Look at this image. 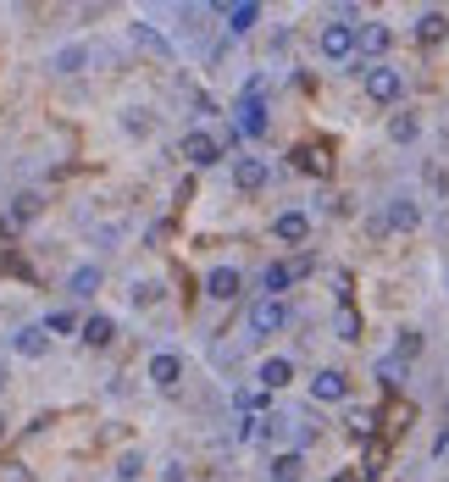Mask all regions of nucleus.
<instances>
[{
  "mask_svg": "<svg viewBox=\"0 0 449 482\" xmlns=\"http://www.w3.org/2000/svg\"><path fill=\"white\" fill-rule=\"evenodd\" d=\"M272 233H278L283 244H305V239H311V217H305V211H278Z\"/></svg>",
  "mask_w": 449,
  "mask_h": 482,
  "instance_id": "nucleus-12",
  "label": "nucleus"
},
{
  "mask_svg": "<svg viewBox=\"0 0 449 482\" xmlns=\"http://www.w3.org/2000/svg\"><path fill=\"white\" fill-rule=\"evenodd\" d=\"M416 39H422V45H438V39H449V17H444V11H422V17H416Z\"/></svg>",
  "mask_w": 449,
  "mask_h": 482,
  "instance_id": "nucleus-15",
  "label": "nucleus"
},
{
  "mask_svg": "<svg viewBox=\"0 0 449 482\" xmlns=\"http://www.w3.org/2000/svg\"><path fill=\"white\" fill-rule=\"evenodd\" d=\"M0 383H6V366H0Z\"/></svg>",
  "mask_w": 449,
  "mask_h": 482,
  "instance_id": "nucleus-37",
  "label": "nucleus"
},
{
  "mask_svg": "<svg viewBox=\"0 0 449 482\" xmlns=\"http://www.w3.org/2000/svg\"><path fill=\"white\" fill-rule=\"evenodd\" d=\"M366 100H372V106H400L405 100V73L389 67V61L366 67Z\"/></svg>",
  "mask_w": 449,
  "mask_h": 482,
  "instance_id": "nucleus-2",
  "label": "nucleus"
},
{
  "mask_svg": "<svg viewBox=\"0 0 449 482\" xmlns=\"http://www.w3.org/2000/svg\"><path fill=\"white\" fill-rule=\"evenodd\" d=\"M267 178H272V172H267V161H261V156H239V161H233V183L244 188V195L267 188Z\"/></svg>",
  "mask_w": 449,
  "mask_h": 482,
  "instance_id": "nucleus-11",
  "label": "nucleus"
},
{
  "mask_svg": "<svg viewBox=\"0 0 449 482\" xmlns=\"http://www.w3.org/2000/svg\"><path fill=\"white\" fill-rule=\"evenodd\" d=\"M0 482H28V471L23 466H6V471H0Z\"/></svg>",
  "mask_w": 449,
  "mask_h": 482,
  "instance_id": "nucleus-35",
  "label": "nucleus"
},
{
  "mask_svg": "<svg viewBox=\"0 0 449 482\" xmlns=\"http://www.w3.org/2000/svg\"><path fill=\"white\" fill-rule=\"evenodd\" d=\"M0 438H6V410H0Z\"/></svg>",
  "mask_w": 449,
  "mask_h": 482,
  "instance_id": "nucleus-36",
  "label": "nucleus"
},
{
  "mask_svg": "<svg viewBox=\"0 0 449 482\" xmlns=\"http://www.w3.org/2000/svg\"><path fill=\"white\" fill-rule=\"evenodd\" d=\"M139 477H145V455H139V449H122L117 455V482H139Z\"/></svg>",
  "mask_w": 449,
  "mask_h": 482,
  "instance_id": "nucleus-22",
  "label": "nucleus"
},
{
  "mask_svg": "<svg viewBox=\"0 0 449 482\" xmlns=\"http://www.w3.org/2000/svg\"><path fill=\"white\" fill-rule=\"evenodd\" d=\"M377 383H383V388L405 383V361H400V355H383V361H377Z\"/></svg>",
  "mask_w": 449,
  "mask_h": 482,
  "instance_id": "nucleus-26",
  "label": "nucleus"
},
{
  "mask_svg": "<svg viewBox=\"0 0 449 482\" xmlns=\"http://www.w3.org/2000/svg\"><path fill=\"white\" fill-rule=\"evenodd\" d=\"M84 61H89V45H67L56 50V73H84Z\"/></svg>",
  "mask_w": 449,
  "mask_h": 482,
  "instance_id": "nucleus-23",
  "label": "nucleus"
},
{
  "mask_svg": "<svg viewBox=\"0 0 449 482\" xmlns=\"http://www.w3.org/2000/svg\"><path fill=\"white\" fill-rule=\"evenodd\" d=\"M45 349H50L45 322H39V327H17V333H11V355H23V361H39Z\"/></svg>",
  "mask_w": 449,
  "mask_h": 482,
  "instance_id": "nucleus-10",
  "label": "nucleus"
},
{
  "mask_svg": "<svg viewBox=\"0 0 449 482\" xmlns=\"http://www.w3.org/2000/svg\"><path fill=\"white\" fill-rule=\"evenodd\" d=\"M316 50H322V61H333V67H350L355 50H361V28L350 23V17H333V23H322Z\"/></svg>",
  "mask_w": 449,
  "mask_h": 482,
  "instance_id": "nucleus-1",
  "label": "nucleus"
},
{
  "mask_svg": "<svg viewBox=\"0 0 449 482\" xmlns=\"http://www.w3.org/2000/svg\"><path fill=\"white\" fill-rule=\"evenodd\" d=\"M272 482H305V455L300 449H278L272 455Z\"/></svg>",
  "mask_w": 449,
  "mask_h": 482,
  "instance_id": "nucleus-14",
  "label": "nucleus"
},
{
  "mask_svg": "<svg viewBox=\"0 0 449 482\" xmlns=\"http://www.w3.org/2000/svg\"><path fill=\"white\" fill-rule=\"evenodd\" d=\"M416 134H422V122H416L411 111H394V117H389V139H394V144H411Z\"/></svg>",
  "mask_w": 449,
  "mask_h": 482,
  "instance_id": "nucleus-21",
  "label": "nucleus"
},
{
  "mask_svg": "<svg viewBox=\"0 0 449 482\" xmlns=\"http://www.w3.org/2000/svg\"><path fill=\"white\" fill-rule=\"evenodd\" d=\"M255 383H261V388H267V394H278V388H289V383H294V361H289V355H267V361H261V366H255Z\"/></svg>",
  "mask_w": 449,
  "mask_h": 482,
  "instance_id": "nucleus-7",
  "label": "nucleus"
},
{
  "mask_svg": "<svg viewBox=\"0 0 449 482\" xmlns=\"http://www.w3.org/2000/svg\"><path fill=\"white\" fill-rule=\"evenodd\" d=\"M34 211H39V195H17V200H11V217H17V222H28Z\"/></svg>",
  "mask_w": 449,
  "mask_h": 482,
  "instance_id": "nucleus-30",
  "label": "nucleus"
},
{
  "mask_svg": "<svg viewBox=\"0 0 449 482\" xmlns=\"http://www.w3.org/2000/svg\"><path fill=\"white\" fill-rule=\"evenodd\" d=\"M289 327V305L283 300H255L250 305V333L255 339H272V333H283Z\"/></svg>",
  "mask_w": 449,
  "mask_h": 482,
  "instance_id": "nucleus-4",
  "label": "nucleus"
},
{
  "mask_svg": "<svg viewBox=\"0 0 449 482\" xmlns=\"http://www.w3.org/2000/svg\"><path fill=\"white\" fill-rule=\"evenodd\" d=\"M239 288H244V272L239 266H211L206 272V295L211 300H239Z\"/></svg>",
  "mask_w": 449,
  "mask_h": 482,
  "instance_id": "nucleus-9",
  "label": "nucleus"
},
{
  "mask_svg": "<svg viewBox=\"0 0 449 482\" xmlns=\"http://www.w3.org/2000/svg\"><path fill=\"white\" fill-rule=\"evenodd\" d=\"M233 410H239V416L267 410V388H239V394H233Z\"/></svg>",
  "mask_w": 449,
  "mask_h": 482,
  "instance_id": "nucleus-25",
  "label": "nucleus"
},
{
  "mask_svg": "<svg viewBox=\"0 0 449 482\" xmlns=\"http://www.w3.org/2000/svg\"><path fill=\"white\" fill-rule=\"evenodd\" d=\"M111 339H117V322H111V317H89V322H84V344L106 349Z\"/></svg>",
  "mask_w": 449,
  "mask_h": 482,
  "instance_id": "nucleus-19",
  "label": "nucleus"
},
{
  "mask_svg": "<svg viewBox=\"0 0 449 482\" xmlns=\"http://www.w3.org/2000/svg\"><path fill=\"white\" fill-rule=\"evenodd\" d=\"M311 400L316 405H344V400H350V377H344L339 366H322L311 377Z\"/></svg>",
  "mask_w": 449,
  "mask_h": 482,
  "instance_id": "nucleus-5",
  "label": "nucleus"
},
{
  "mask_svg": "<svg viewBox=\"0 0 449 482\" xmlns=\"http://www.w3.org/2000/svg\"><path fill=\"white\" fill-rule=\"evenodd\" d=\"M294 283V266H283V261H272L267 272H261V288H267V300H283V288Z\"/></svg>",
  "mask_w": 449,
  "mask_h": 482,
  "instance_id": "nucleus-16",
  "label": "nucleus"
},
{
  "mask_svg": "<svg viewBox=\"0 0 449 482\" xmlns=\"http://www.w3.org/2000/svg\"><path fill=\"white\" fill-rule=\"evenodd\" d=\"M222 17H228V34H250L261 23V6H255V0H244V6H228Z\"/></svg>",
  "mask_w": 449,
  "mask_h": 482,
  "instance_id": "nucleus-17",
  "label": "nucleus"
},
{
  "mask_svg": "<svg viewBox=\"0 0 449 482\" xmlns=\"http://www.w3.org/2000/svg\"><path fill=\"white\" fill-rule=\"evenodd\" d=\"M161 482H183V460H167V466H161Z\"/></svg>",
  "mask_w": 449,
  "mask_h": 482,
  "instance_id": "nucleus-34",
  "label": "nucleus"
},
{
  "mask_svg": "<svg viewBox=\"0 0 449 482\" xmlns=\"http://www.w3.org/2000/svg\"><path fill=\"white\" fill-rule=\"evenodd\" d=\"M372 427H377V416L366 410V405H350V432H361V438H366Z\"/></svg>",
  "mask_w": 449,
  "mask_h": 482,
  "instance_id": "nucleus-29",
  "label": "nucleus"
},
{
  "mask_svg": "<svg viewBox=\"0 0 449 482\" xmlns=\"http://www.w3.org/2000/svg\"><path fill=\"white\" fill-rule=\"evenodd\" d=\"M444 460H449V455H444Z\"/></svg>",
  "mask_w": 449,
  "mask_h": 482,
  "instance_id": "nucleus-38",
  "label": "nucleus"
},
{
  "mask_svg": "<svg viewBox=\"0 0 449 482\" xmlns=\"http://www.w3.org/2000/svg\"><path fill=\"white\" fill-rule=\"evenodd\" d=\"M389 45H394V34L383 28V23H366V28H361V50H366V56H389Z\"/></svg>",
  "mask_w": 449,
  "mask_h": 482,
  "instance_id": "nucleus-18",
  "label": "nucleus"
},
{
  "mask_svg": "<svg viewBox=\"0 0 449 482\" xmlns=\"http://www.w3.org/2000/svg\"><path fill=\"white\" fill-rule=\"evenodd\" d=\"M122 122H128V134H150L156 128V122H145V111H139V106H128V117H122Z\"/></svg>",
  "mask_w": 449,
  "mask_h": 482,
  "instance_id": "nucleus-32",
  "label": "nucleus"
},
{
  "mask_svg": "<svg viewBox=\"0 0 449 482\" xmlns=\"http://www.w3.org/2000/svg\"><path fill=\"white\" fill-rule=\"evenodd\" d=\"M150 383L172 394V388L183 383V355H172V349H156V355H150Z\"/></svg>",
  "mask_w": 449,
  "mask_h": 482,
  "instance_id": "nucleus-8",
  "label": "nucleus"
},
{
  "mask_svg": "<svg viewBox=\"0 0 449 482\" xmlns=\"http://www.w3.org/2000/svg\"><path fill=\"white\" fill-rule=\"evenodd\" d=\"M233 134H244V139H261V134H267V100H261V83L244 89L239 111H233Z\"/></svg>",
  "mask_w": 449,
  "mask_h": 482,
  "instance_id": "nucleus-3",
  "label": "nucleus"
},
{
  "mask_svg": "<svg viewBox=\"0 0 449 482\" xmlns=\"http://www.w3.org/2000/svg\"><path fill=\"white\" fill-rule=\"evenodd\" d=\"M400 361H411V355H422V333H400Z\"/></svg>",
  "mask_w": 449,
  "mask_h": 482,
  "instance_id": "nucleus-31",
  "label": "nucleus"
},
{
  "mask_svg": "<svg viewBox=\"0 0 449 482\" xmlns=\"http://www.w3.org/2000/svg\"><path fill=\"white\" fill-rule=\"evenodd\" d=\"M133 300L139 305H156L161 300V283H133Z\"/></svg>",
  "mask_w": 449,
  "mask_h": 482,
  "instance_id": "nucleus-33",
  "label": "nucleus"
},
{
  "mask_svg": "<svg viewBox=\"0 0 449 482\" xmlns=\"http://www.w3.org/2000/svg\"><path fill=\"white\" fill-rule=\"evenodd\" d=\"M45 333H50V339H56V333H78V317H72V310H50V317H45Z\"/></svg>",
  "mask_w": 449,
  "mask_h": 482,
  "instance_id": "nucleus-28",
  "label": "nucleus"
},
{
  "mask_svg": "<svg viewBox=\"0 0 449 482\" xmlns=\"http://www.w3.org/2000/svg\"><path fill=\"white\" fill-rule=\"evenodd\" d=\"M183 161H189L194 172H206V166H217V161H222V139H211L206 128H194L189 139H183Z\"/></svg>",
  "mask_w": 449,
  "mask_h": 482,
  "instance_id": "nucleus-6",
  "label": "nucleus"
},
{
  "mask_svg": "<svg viewBox=\"0 0 449 482\" xmlns=\"http://www.w3.org/2000/svg\"><path fill=\"white\" fill-rule=\"evenodd\" d=\"M95 288H100V266H78L67 278V295H78V300H89Z\"/></svg>",
  "mask_w": 449,
  "mask_h": 482,
  "instance_id": "nucleus-20",
  "label": "nucleus"
},
{
  "mask_svg": "<svg viewBox=\"0 0 449 482\" xmlns=\"http://www.w3.org/2000/svg\"><path fill=\"white\" fill-rule=\"evenodd\" d=\"M294 166H305V172H316V178H322V172H328V156H322L316 144H305V150H294Z\"/></svg>",
  "mask_w": 449,
  "mask_h": 482,
  "instance_id": "nucleus-27",
  "label": "nucleus"
},
{
  "mask_svg": "<svg viewBox=\"0 0 449 482\" xmlns=\"http://www.w3.org/2000/svg\"><path fill=\"white\" fill-rule=\"evenodd\" d=\"M333 333H339L344 344H355V339H361V317H355L350 305H339V317H333Z\"/></svg>",
  "mask_w": 449,
  "mask_h": 482,
  "instance_id": "nucleus-24",
  "label": "nucleus"
},
{
  "mask_svg": "<svg viewBox=\"0 0 449 482\" xmlns=\"http://www.w3.org/2000/svg\"><path fill=\"white\" fill-rule=\"evenodd\" d=\"M416 222H422V205L416 200H394L389 211H383V227H389V233H411Z\"/></svg>",
  "mask_w": 449,
  "mask_h": 482,
  "instance_id": "nucleus-13",
  "label": "nucleus"
}]
</instances>
